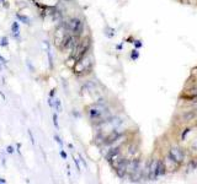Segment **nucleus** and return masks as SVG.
I'll list each match as a JSON object with an SVG mask.
<instances>
[{
    "label": "nucleus",
    "instance_id": "f257e3e1",
    "mask_svg": "<svg viewBox=\"0 0 197 184\" xmlns=\"http://www.w3.org/2000/svg\"><path fill=\"white\" fill-rule=\"evenodd\" d=\"M67 30L69 32H72L73 35L75 36H79L81 35V32H83V28H84V22L81 21L79 17H73L70 19L68 22H67Z\"/></svg>",
    "mask_w": 197,
    "mask_h": 184
},
{
    "label": "nucleus",
    "instance_id": "f03ea898",
    "mask_svg": "<svg viewBox=\"0 0 197 184\" xmlns=\"http://www.w3.org/2000/svg\"><path fill=\"white\" fill-rule=\"evenodd\" d=\"M78 46V36L67 35L62 41V49H72Z\"/></svg>",
    "mask_w": 197,
    "mask_h": 184
},
{
    "label": "nucleus",
    "instance_id": "7ed1b4c3",
    "mask_svg": "<svg viewBox=\"0 0 197 184\" xmlns=\"http://www.w3.org/2000/svg\"><path fill=\"white\" fill-rule=\"evenodd\" d=\"M184 151L179 147H171L169 150V158H171L175 163H181L184 161Z\"/></svg>",
    "mask_w": 197,
    "mask_h": 184
},
{
    "label": "nucleus",
    "instance_id": "20e7f679",
    "mask_svg": "<svg viewBox=\"0 0 197 184\" xmlns=\"http://www.w3.org/2000/svg\"><path fill=\"white\" fill-rule=\"evenodd\" d=\"M127 164H128V161L126 160V158H121V160L118 161L117 166L115 167V171H116V174L118 178H123L127 173Z\"/></svg>",
    "mask_w": 197,
    "mask_h": 184
},
{
    "label": "nucleus",
    "instance_id": "39448f33",
    "mask_svg": "<svg viewBox=\"0 0 197 184\" xmlns=\"http://www.w3.org/2000/svg\"><path fill=\"white\" fill-rule=\"evenodd\" d=\"M139 168H141V161L138 160V158H133V160H131L127 164V173L131 175L136 173Z\"/></svg>",
    "mask_w": 197,
    "mask_h": 184
},
{
    "label": "nucleus",
    "instance_id": "423d86ee",
    "mask_svg": "<svg viewBox=\"0 0 197 184\" xmlns=\"http://www.w3.org/2000/svg\"><path fill=\"white\" fill-rule=\"evenodd\" d=\"M120 136H121V133L118 130H112L109 135L105 138V143L104 144L105 145H112L120 139Z\"/></svg>",
    "mask_w": 197,
    "mask_h": 184
},
{
    "label": "nucleus",
    "instance_id": "0eeeda50",
    "mask_svg": "<svg viewBox=\"0 0 197 184\" xmlns=\"http://www.w3.org/2000/svg\"><path fill=\"white\" fill-rule=\"evenodd\" d=\"M165 163L164 161H158L157 162V168H155V178H158L159 175H164L165 174Z\"/></svg>",
    "mask_w": 197,
    "mask_h": 184
},
{
    "label": "nucleus",
    "instance_id": "6e6552de",
    "mask_svg": "<svg viewBox=\"0 0 197 184\" xmlns=\"http://www.w3.org/2000/svg\"><path fill=\"white\" fill-rule=\"evenodd\" d=\"M109 123L112 125L113 128H118L120 125L122 124V119L120 118V117H111L110 120H109Z\"/></svg>",
    "mask_w": 197,
    "mask_h": 184
},
{
    "label": "nucleus",
    "instance_id": "1a4fd4ad",
    "mask_svg": "<svg viewBox=\"0 0 197 184\" xmlns=\"http://www.w3.org/2000/svg\"><path fill=\"white\" fill-rule=\"evenodd\" d=\"M16 17H18V20H20V22H22V23H25V25H28V23L31 22L30 17H28V16H26V15L16 14Z\"/></svg>",
    "mask_w": 197,
    "mask_h": 184
},
{
    "label": "nucleus",
    "instance_id": "9d476101",
    "mask_svg": "<svg viewBox=\"0 0 197 184\" xmlns=\"http://www.w3.org/2000/svg\"><path fill=\"white\" fill-rule=\"evenodd\" d=\"M11 32H12V35H14L16 38L19 37L20 26H19V23H18V22H12V25H11Z\"/></svg>",
    "mask_w": 197,
    "mask_h": 184
},
{
    "label": "nucleus",
    "instance_id": "9b49d317",
    "mask_svg": "<svg viewBox=\"0 0 197 184\" xmlns=\"http://www.w3.org/2000/svg\"><path fill=\"white\" fill-rule=\"evenodd\" d=\"M196 168H197V167H196V163H195V161L192 160L190 163H188V166H187V172H193Z\"/></svg>",
    "mask_w": 197,
    "mask_h": 184
},
{
    "label": "nucleus",
    "instance_id": "f8f14e48",
    "mask_svg": "<svg viewBox=\"0 0 197 184\" xmlns=\"http://www.w3.org/2000/svg\"><path fill=\"white\" fill-rule=\"evenodd\" d=\"M106 36H107L109 38H111V37H113L115 36V30L113 28H106Z\"/></svg>",
    "mask_w": 197,
    "mask_h": 184
},
{
    "label": "nucleus",
    "instance_id": "ddd939ff",
    "mask_svg": "<svg viewBox=\"0 0 197 184\" xmlns=\"http://www.w3.org/2000/svg\"><path fill=\"white\" fill-rule=\"evenodd\" d=\"M7 44H9V39H7V37H3L1 39H0V46L6 47Z\"/></svg>",
    "mask_w": 197,
    "mask_h": 184
},
{
    "label": "nucleus",
    "instance_id": "4468645a",
    "mask_svg": "<svg viewBox=\"0 0 197 184\" xmlns=\"http://www.w3.org/2000/svg\"><path fill=\"white\" fill-rule=\"evenodd\" d=\"M193 117H195V112H188L185 114L184 118H185V120H188V119H192Z\"/></svg>",
    "mask_w": 197,
    "mask_h": 184
},
{
    "label": "nucleus",
    "instance_id": "2eb2a0df",
    "mask_svg": "<svg viewBox=\"0 0 197 184\" xmlns=\"http://www.w3.org/2000/svg\"><path fill=\"white\" fill-rule=\"evenodd\" d=\"M53 124H54L55 128H59V125H58V115H57L55 113L53 114Z\"/></svg>",
    "mask_w": 197,
    "mask_h": 184
},
{
    "label": "nucleus",
    "instance_id": "dca6fc26",
    "mask_svg": "<svg viewBox=\"0 0 197 184\" xmlns=\"http://www.w3.org/2000/svg\"><path fill=\"white\" fill-rule=\"evenodd\" d=\"M55 109H57V112H61V101L59 99H55Z\"/></svg>",
    "mask_w": 197,
    "mask_h": 184
},
{
    "label": "nucleus",
    "instance_id": "f3484780",
    "mask_svg": "<svg viewBox=\"0 0 197 184\" xmlns=\"http://www.w3.org/2000/svg\"><path fill=\"white\" fill-rule=\"evenodd\" d=\"M54 140H55V141H57V143H58V144H59V146H61V147L63 146V141L61 140V138H59L58 135H54Z\"/></svg>",
    "mask_w": 197,
    "mask_h": 184
},
{
    "label": "nucleus",
    "instance_id": "a211bd4d",
    "mask_svg": "<svg viewBox=\"0 0 197 184\" xmlns=\"http://www.w3.org/2000/svg\"><path fill=\"white\" fill-rule=\"evenodd\" d=\"M14 151H15V150H14V147H12L11 145H9V146L6 147V152H7V154L11 155V154H14Z\"/></svg>",
    "mask_w": 197,
    "mask_h": 184
},
{
    "label": "nucleus",
    "instance_id": "6ab92c4d",
    "mask_svg": "<svg viewBox=\"0 0 197 184\" xmlns=\"http://www.w3.org/2000/svg\"><path fill=\"white\" fill-rule=\"evenodd\" d=\"M131 58H132V59H137L138 58V53H137V51H133V53H132V55H131Z\"/></svg>",
    "mask_w": 197,
    "mask_h": 184
},
{
    "label": "nucleus",
    "instance_id": "aec40b11",
    "mask_svg": "<svg viewBox=\"0 0 197 184\" xmlns=\"http://www.w3.org/2000/svg\"><path fill=\"white\" fill-rule=\"evenodd\" d=\"M48 104H49V107H52V108L54 107V102H53V99H52V97H51V98H49V99H48Z\"/></svg>",
    "mask_w": 197,
    "mask_h": 184
},
{
    "label": "nucleus",
    "instance_id": "412c9836",
    "mask_svg": "<svg viewBox=\"0 0 197 184\" xmlns=\"http://www.w3.org/2000/svg\"><path fill=\"white\" fill-rule=\"evenodd\" d=\"M0 62H1L4 65H6V63H7V62H6V59H5V58H4L1 54H0Z\"/></svg>",
    "mask_w": 197,
    "mask_h": 184
},
{
    "label": "nucleus",
    "instance_id": "4be33fe9",
    "mask_svg": "<svg viewBox=\"0 0 197 184\" xmlns=\"http://www.w3.org/2000/svg\"><path fill=\"white\" fill-rule=\"evenodd\" d=\"M28 135H30V138H31L32 144H35V139H34V135H32V131H31V130H28Z\"/></svg>",
    "mask_w": 197,
    "mask_h": 184
},
{
    "label": "nucleus",
    "instance_id": "5701e85b",
    "mask_svg": "<svg viewBox=\"0 0 197 184\" xmlns=\"http://www.w3.org/2000/svg\"><path fill=\"white\" fill-rule=\"evenodd\" d=\"M134 46H136L137 48L142 47V42H141V41H136V42H134Z\"/></svg>",
    "mask_w": 197,
    "mask_h": 184
},
{
    "label": "nucleus",
    "instance_id": "b1692460",
    "mask_svg": "<svg viewBox=\"0 0 197 184\" xmlns=\"http://www.w3.org/2000/svg\"><path fill=\"white\" fill-rule=\"evenodd\" d=\"M190 131H191V129H188V128H187V129H185V131H184V134H182V139H184V140H185L186 134H187V133H190Z\"/></svg>",
    "mask_w": 197,
    "mask_h": 184
},
{
    "label": "nucleus",
    "instance_id": "393cba45",
    "mask_svg": "<svg viewBox=\"0 0 197 184\" xmlns=\"http://www.w3.org/2000/svg\"><path fill=\"white\" fill-rule=\"evenodd\" d=\"M61 156L64 158V160H67V154H65L64 151H61Z\"/></svg>",
    "mask_w": 197,
    "mask_h": 184
},
{
    "label": "nucleus",
    "instance_id": "a878e982",
    "mask_svg": "<svg viewBox=\"0 0 197 184\" xmlns=\"http://www.w3.org/2000/svg\"><path fill=\"white\" fill-rule=\"evenodd\" d=\"M74 162H75V164H77V168H78V171H80V164H79V161H78V160H74Z\"/></svg>",
    "mask_w": 197,
    "mask_h": 184
},
{
    "label": "nucleus",
    "instance_id": "bb28decb",
    "mask_svg": "<svg viewBox=\"0 0 197 184\" xmlns=\"http://www.w3.org/2000/svg\"><path fill=\"white\" fill-rule=\"evenodd\" d=\"M54 93H55V90H52V91H51V93H49V97H53Z\"/></svg>",
    "mask_w": 197,
    "mask_h": 184
},
{
    "label": "nucleus",
    "instance_id": "cd10ccee",
    "mask_svg": "<svg viewBox=\"0 0 197 184\" xmlns=\"http://www.w3.org/2000/svg\"><path fill=\"white\" fill-rule=\"evenodd\" d=\"M16 149H18V152H20V149H21V144H18V145H16Z\"/></svg>",
    "mask_w": 197,
    "mask_h": 184
},
{
    "label": "nucleus",
    "instance_id": "c85d7f7f",
    "mask_svg": "<svg viewBox=\"0 0 197 184\" xmlns=\"http://www.w3.org/2000/svg\"><path fill=\"white\" fill-rule=\"evenodd\" d=\"M0 183H1V184H5V183H6V179H4V178H0Z\"/></svg>",
    "mask_w": 197,
    "mask_h": 184
},
{
    "label": "nucleus",
    "instance_id": "c756f323",
    "mask_svg": "<svg viewBox=\"0 0 197 184\" xmlns=\"http://www.w3.org/2000/svg\"><path fill=\"white\" fill-rule=\"evenodd\" d=\"M0 95H1V97H3V98H5V95L3 93V92H1V91H0Z\"/></svg>",
    "mask_w": 197,
    "mask_h": 184
},
{
    "label": "nucleus",
    "instance_id": "7c9ffc66",
    "mask_svg": "<svg viewBox=\"0 0 197 184\" xmlns=\"http://www.w3.org/2000/svg\"><path fill=\"white\" fill-rule=\"evenodd\" d=\"M193 161H195V163H196V167H197V158H195Z\"/></svg>",
    "mask_w": 197,
    "mask_h": 184
},
{
    "label": "nucleus",
    "instance_id": "2f4dec72",
    "mask_svg": "<svg viewBox=\"0 0 197 184\" xmlns=\"http://www.w3.org/2000/svg\"><path fill=\"white\" fill-rule=\"evenodd\" d=\"M65 1H70V0H65Z\"/></svg>",
    "mask_w": 197,
    "mask_h": 184
},
{
    "label": "nucleus",
    "instance_id": "473e14b6",
    "mask_svg": "<svg viewBox=\"0 0 197 184\" xmlns=\"http://www.w3.org/2000/svg\"><path fill=\"white\" fill-rule=\"evenodd\" d=\"M0 1H4V0H0Z\"/></svg>",
    "mask_w": 197,
    "mask_h": 184
},
{
    "label": "nucleus",
    "instance_id": "72a5a7b5",
    "mask_svg": "<svg viewBox=\"0 0 197 184\" xmlns=\"http://www.w3.org/2000/svg\"><path fill=\"white\" fill-rule=\"evenodd\" d=\"M196 125H197V122H196Z\"/></svg>",
    "mask_w": 197,
    "mask_h": 184
}]
</instances>
